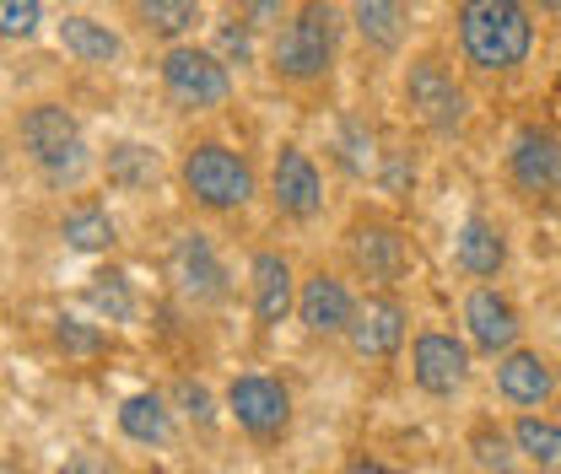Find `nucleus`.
<instances>
[{
    "instance_id": "obj_25",
    "label": "nucleus",
    "mask_w": 561,
    "mask_h": 474,
    "mask_svg": "<svg viewBox=\"0 0 561 474\" xmlns=\"http://www.w3.org/2000/svg\"><path fill=\"white\" fill-rule=\"evenodd\" d=\"M60 238H66L70 248H81V254H98V248L114 243V221H108L103 205H76L66 221H60Z\"/></svg>"
},
{
    "instance_id": "obj_7",
    "label": "nucleus",
    "mask_w": 561,
    "mask_h": 474,
    "mask_svg": "<svg viewBox=\"0 0 561 474\" xmlns=\"http://www.w3.org/2000/svg\"><path fill=\"white\" fill-rule=\"evenodd\" d=\"M227 409L254 442H280L286 426H291V394H286V383L265 378V372L232 378L227 383Z\"/></svg>"
},
{
    "instance_id": "obj_27",
    "label": "nucleus",
    "mask_w": 561,
    "mask_h": 474,
    "mask_svg": "<svg viewBox=\"0 0 561 474\" xmlns=\"http://www.w3.org/2000/svg\"><path fill=\"white\" fill-rule=\"evenodd\" d=\"M87 302H92L98 313H108V324H130V319H136V297H130L125 275H92Z\"/></svg>"
},
{
    "instance_id": "obj_8",
    "label": "nucleus",
    "mask_w": 561,
    "mask_h": 474,
    "mask_svg": "<svg viewBox=\"0 0 561 474\" xmlns=\"http://www.w3.org/2000/svg\"><path fill=\"white\" fill-rule=\"evenodd\" d=\"M411 378H416L421 394L454 400L470 383V345L443 335V330H421L416 345H411Z\"/></svg>"
},
{
    "instance_id": "obj_14",
    "label": "nucleus",
    "mask_w": 561,
    "mask_h": 474,
    "mask_svg": "<svg viewBox=\"0 0 561 474\" xmlns=\"http://www.w3.org/2000/svg\"><path fill=\"white\" fill-rule=\"evenodd\" d=\"M297 319H302V330L308 335H346L351 319H356V297L346 291V280L330 270L308 275L302 286H297Z\"/></svg>"
},
{
    "instance_id": "obj_15",
    "label": "nucleus",
    "mask_w": 561,
    "mask_h": 474,
    "mask_svg": "<svg viewBox=\"0 0 561 474\" xmlns=\"http://www.w3.org/2000/svg\"><path fill=\"white\" fill-rule=\"evenodd\" d=\"M168 270H173L179 291L190 302H221L227 297V270H221V259H216L206 232H179V243L168 254Z\"/></svg>"
},
{
    "instance_id": "obj_31",
    "label": "nucleus",
    "mask_w": 561,
    "mask_h": 474,
    "mask_svg": "<svg viewBox=\"0 0 561 474\" xmlns=\"http://www.w3.org/2000/svg\"><path fill=\"white\" fill-rule=\"evenodd\" d=\"M238 16L260 33V27H286V0H238Z\"/></svg>"
},
{
    "instance_id": "obj_23",
    "label": "nucleus",
    "mask_w": 561,
    "mask_h": 474,
    "mask_svg": "<svg viewBox=\"0 0 561 474\" xmlns=\"http://www.w3.org/2000/svg\"><path fill=\"white\" fill-rule=\"evenodd\" d=\"M335 151H341V167H346L351 178H367V173H378V167H383V151H378L373 125H367V119H356V114H351L346 125H341Z\"/></svg>"
},
{
    "instance_id": "obj_18",
    "label": "nucleus",
    "mask_w": 561,
    "mask_h": 474,
    "mask_svg": "<svg viewBox=\"0 0 561 474\" xmlns=\"http://www.w3.org/2000/svg\"><path fill=\"white\" fill-rule=\"evenodd\" d=\"M454 265L476 280H491V275L507 265V238L491 216H465L459 238H454Z\"/></svg>"
},
{
    "instance_id": "obj_4",
    "label": "nucleus",
    "mask_w": 561,
    "mask_h": 474,
    "mask_svg": "<svg viewBox=\"0 0 561 474\" xmlns=\"http://www.w3.org/2000/svg\"><path fill=\"white\" fill-rule=\"evenodd\" d=\"M22 146H27L33 167H38L49 184H76L81 167H87L81 125H76V114L60 108V103H38V108H27V119H22Z\"/></svg>"
},
{
    "instance_id": "obj_24",
    "label": "nucleus",
    "mask_w": 561,
    "mask_h": 474,
    "mask_svg": "<svg viewBox=\"0 0 561 474\" xmlns=\"http://www.w3.org/2000/svg\"><path fill=\"white\" fill-rule=\"evenodd\" d=\"M136 16L157 38H184L201 22V0H136Z\"/></svg>"
},
{
    "instance_id": "obj_26",
    "label": "nucleus",
    "mask_w": 561,
    "mask_h": 474,
    "mask_svg": "<svg viewBox=\"0 0 561 474\" xmlns=\"http://www.w3.org/2000/svg\"><path fill=\"white\" fill-rule=\"evenodd\" d=\"M151 178H157V151H151V146L119 140V146L108 151V184H119V189H146Z\"/></svg>"
},
{
    "instance_id": "obj_32",
    "label": "nucleus",
    "mask_w": 561,
    "mask_h": 474,
    "mask_svg": "<svg viewBox=\"0 0 561 474\" xmlns=\"http://www.w3.org/2000/svg\"><path fill=\"white\" fill-rule=\"evenodd\" d=\"M383 184H389L394 195H405V184H416V162H411L405 151H389V157H383Z\"/></svg>"
},
{
    "instance_id": "obj_29",
    "label": "nucleus",
    "mask_w": 561,
    "mask_h": 474,
    "mask_svg": "<svg viewBox=\"0 0 561 474\" xmlns=\"http://www.w3.org/2000/svg\"><path fill=\"white\" fill-rule=\"evenodd\" d=\"M216 55L249 66V60H254V27H249V22H221V27H216Z\"/></svg>"
},
{
    "instance_id": "obj_35",
    "label": "nucleus",
    "mask_w": 561,
    "mask_h": 474,
    "mask_svg": "<svg viewBox=\"0 0 561 474\" xmlns=\"http://www.w3.org/2000/svg\"><path fill=\"white\" fill-rule=\"evenodd\" d=\"M529 11H546V16H557L561 0H529Z\"/></svg>"
},
{
    "instance_id": "obj_5",
    "label": "nucleus",
    "mask_w": 561,
    "mask_h": 474,
    "mask_svg": "<svg viewBox=\"0 0 561 474\" xmlns=\"http://www.w3.org/2000/svg\"><path fill=\"white\" fill-rule=\"evenodd\" d=\"M405 108L432 136H454L465 125V114H470V97H465V86L454 81V70L443 66L437 55H421V60L405 66Z\"/></svg>"
},
{
    "instance_id": "obj_11",
    "label": "nucleus",
    "mask_w": 561,
    "mask_h": 474,
    "mask_svg": "<svg viewBox=\"0 0 561 474\" xmlns=\"http://www.w3.org/2000/svg\"><path fill=\"white\" fill-rule=\"evenodd\" d=\"M507 178L524 195H557L561 189V136L546 125H524L507 151Z\"/></svg>"
},
{
    "instance_id": "obj_12",
    "label": "nucleus",
    "mask_w": 561,
    "mask_h": 474,
    "mask_svg": "<svg viewBox=\"0 0 561 474\" xmlns=\"http://www.w3.org/2000/svg\"><path fill=\"white\" fill-rule=\"evenodd\" d=\"M465 335L486 356H507L518 345V335H524V319H518V308L496 286H476L465 297Z\"/></svg>"
},
{
    "instance_id": "obj_13",
    "label": "nucleus",
    "mask_w": 561,
    "mask_h": 474,
    "mask_svg": "<svg viewBox=\"0 0 561 474\" xmlns=\"http://www.w3.org/2000/svg\"><path fill=\"white\" fill-rule=\"evenodd\" d=\"M346 254L367 280H400L411 270V243L389 221H356L346 232Z\"/></svg>"
},
{
    "instance_id": "obj_21",
    "label": "nucleus",
    "mask_w": 561,
    "mask_h": 474,
    "mask_svg": "<svg viewBox=\"0 0 561 474\" xmlns=\"http://www.w3.org/2000/svg\"><path fill=\"white\" fill-rule=\"evenodd\" d=\"M119 431H125L130 442L162 448V442H173V409L162 405L157 394H130V400L119 405Z\"/></svg>"
},
{
    "instance_id": "obj_16",
    "label": "nucleus",
    "mask_w": 561,
    "mask_h": 474,
    "mask_svg": "<svg viewBox=\"0 0 561 474\" xmlns=\"http://www.w3.org/2000/svg\"><path fill=\"white\" fill-rule=\"evenodd\" d=\"M496 394L513 409L551 405V394H557V367H551L540 350H518V345H513V350L496 361Z\"/></svg>"
},
{
    "instance_id": "obj_36",
    "label": "nucleus",
    "mask_w": 561,
    "mask_h": 474,
    "mask_svg": "<svg viewBox=\"0 0 561 474\" xmlns=\"http://www.w3.org/2000/svg\"><path fill=\"white\" fill-rule=\"evenodd\" d=\"M0 474H16V470H11V464H0Z\"/></svg>"
},
{
    "instance_id": "obj_3",
    "label": "nucleus",
    "mask_w": 561,
    "mask_h": 474,
    "mask_svg": "<svg viewBox=\"0 0 561 474\" xmlns=\"http://www.w3.org/2000/svg\"><path fill=\"white\" fill-rule=\"evenodd\" d=\"M184 189L206 210H243L254 200V167L243 151H232L221 140H201L184 157Z\"/></svg>"
},
{
    "instance_id": "obj_19",
    "label": "nucleus",
    "mask_w": 561,
    "mask_h": 474,
    "mask_svg": "<svg viewBox=\"0 0 561 474\" xmlns=\"http://www.w3.org/2000/svg\"><path fill=\"white\" fill-rule=\"evenodd\" d=\"M351 22L378 55H394L405 44V0H351Z\"/></svg>"
},
{
    "instance_id": "obj_37",
    "label": "nucleus",
    "mask_w": 561,
    "mask_h": 474,
    "mask_svg": "<svg viewBox=\"0 0 561 474\" xmlns=\"http://www.w3.org/2000/svg\"><path fill=\"white\" fill-rule=\"evenodd\" d=\"M502 474H513V470H502Z\"/></svg>"
},
{
    "instance_id": "obj_34",
    "label": "nucleus",
    "mask_w": 561,
    "mask_h": 474,
    "mask_svg": "<svg viewBox=\"0 0 561 474\" xmlns=\"http://www.w3.org/2000/svg\"><path fill=\"white\" fill-rule=\"evenodd\" d=\"M346 474H405V470H394V464H383V459H351Z\"/></svg>"
},
{
    "instance_id": "obj_17",
    "label": "nucleus",
    "mask_w": 561,
    "mask_h": 474,
    "mask_svg": "<svg viewBox=\"0 0 561 474\" xmlns=\"http://www.w3.org/2000/svg\"><path fill=\"white\" fill-rule=\"evenodd\" d=\"M249 297H254V319L271 330L280 324L291 308H297V275H291V259L286 254H254L249 265Z\"/></svg>"
},
{
    "instance_id": "obj_30",
    "label": "nucleus",
    "mask_w": 561,
    "mask_h": 474,
    "mask_svg": "<svg viewBox=\"0 0 561 474\" xmlns=\"http://www.w3.org/2000/svg\"><path fill=\"white\" fill-rule=\"evenodd\" d=\"M55 345H60L66 356H98V350H103V335H98L92 324L60 319V330H55Z\"/></svg>"
},
{
    "instance_id": "obj_33",
    "label": "nucleus",
    "mask_w": 561,
    "mask_h": 474,
    "mask_svg": "<svg viewBox=\"0 0 561 474\" xmlns=\"http://www.w3.org/2000/svg\"><path fill=\"white\" fill-rule=\"evenodd\" d=\"M60 474H119V470H114L103 453H92V448H87V453H70L66 464H60Z\"/></svg>"
},
{
    "instance_id": "obj_1",
    "label": "nucleus",
    "mask_w": 561,
    "mask_h": 474,
    "mask_svg": "<svg viewBox=\"0 0 561 474\" xmlns=\"http://www.w3.org/2000/svg\"><path fill=\"white\" fill-rule=\"evenodd\" d=\"M465 60L486 76H507L535 55V11L529 0H459L454 11Z\"/></svg>"
},
{
    "instance_id": "obj_20",
    "label": "nucleus",
    "mask_w": 561,
    "mask_h": 474,
    "mask_svg": "<svg viewBox=\"0 0 561 474\" xmlns=\"http://www.w3.org/2000/svg\"><path fill=\"white\" fill-rule=\"evenodd\" d=\"M60 49L76 55L81 66H114L119 60V33L108 22H92V16H66L60 22Z\"/></svg>"
},
{
    "instance_id": "obj_6",
    "label": "nucleus",
    "mask_w": 561,
    "mask_h": 474,
    "mask_svg": "<svg viewBox=\"0 0 561 474\" xmlns=\"http://www.w3.org/2000/svg\"><path fill=\"white\" fill-rule=\"evenodd\" d=\"M162 86L179 108H221L232 97V76H227V60L210 55V49H195V44H173L162 55Z\"/></svg>"
},
{
    "instance_id": "obj_28",
    "label": "nucleus",
    "mask_w": 561,
    "mask_h": 474,
    "mask_svg": "<svg viewBox=\"0 0 561 474\" xmlns=\"http://www.w3.org/2000/svg\"><path fill=\"white\" fill-rule=\"evenodd\" d=\"M44 22V0H0V38H33Z\"/></svg>"
},
{
    "instance_id": "obj_10",
    "label": "nucleus",
    "mask_w": 561,
    "mask_h": 474,
    "mask_svg": "<svg viewBox=\"0 0 561 474\" xmlns=\"http://www.w3.org/2000/svg\"><path fill=\"white\" fill-rule=\"evenodd\" d=\"M271 200L291 221H313L324 210V173L302 146H280L276 167H271Z\"/></svg>"
},
{
    "instance_id": "obj_2",
    "label": "nucleus",
    "mask_w": 561,
    "mask_h": 474,
    "mask_svg": "<svg viewBox=\"0 0 561 474\" xmlns=\"http://www.w3.org/2000/svg\"><path fill=\"white\" fill-rule=\"evenodd\" d=\"M335 33H341L335 5H330V0H302V5L286 16L276 44H271V70H276L280 81H291V86L324 81L330 66H335Z\"/></svg>"
},
{
    "instance_id": "obj_9",
    "label": "nucleus",
    "mask_w": 561,
    "mask_h": 474,
    "mask_svg": "<svg viewBox=\"0 0 561 474\" xmlns=\"http://www.w3.org/2000/svg\"><path fill=\"white\" fill-rule=\"evenodd\" d=\"M405 335H411V313L389 291H373L367 302H356V319H351V330H346L351 350L367 356V361H389L405 345Z\"/></svg>"
},
{
    "instance_id": "obj_22",
    "label": "nucleus",
    "mask_w": 561,
    "mask_h": 474,
    "mask_svg": "<svg viewBox=\"0 0 561 474\" xmlns=\"http://www.w3.org/2000/svg\"><path fill=\"white\" fill-rule=\"evenodd\" d=\"M513 448H518L535 470H561V420L518 415V420H513Z\"/></svg>"
}]
</instances>
